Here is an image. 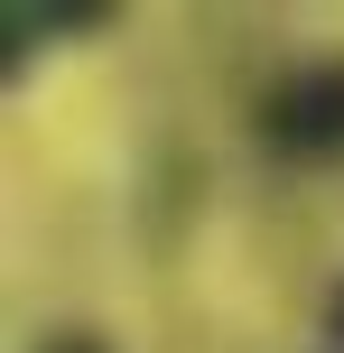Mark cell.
<instances>
[{
	"label": "cell",
	"mask_w": 344,
	"mask_h": 353,
	"mask_svg": "<svg viewBox=\"0 0 344 353\" xmlns=\"http://www.w3.org/2000/svg\"><path fill=\"white\" fill-rule=\"evenodd\" d=\"M252 140L289 168H344V56H307L252 103Z\"/></svg>",
	"instance_id": "cell-1"
},
{
	"label": "cell",
	"mask_w": 344,
	"mask_h": 353,
	"mask_svg": "<svg viewBox=\"0 0 344 353\" xmlns=\"http://www.w3.org/2000/svg\"><path fill=\"white\" fill-rule=\"evenodd\" d=\"M28 353H121V335L112 325H84V316H65V325H47Z\"/></svg>",
	"instance_id": "cell-2"
},
{
	"label": "cell",
	"mask_w": 344,
	"mask_h": 353,
	"mask_svg": "<svg viewBox=\"0 0 344 353\" xmlns=\"http://www.w3.org/2000/svg\"><path fill=\"white\" fill-rule=\"evenodd\" d=\"M316 335H326V344H335V353H344V279H335V288H326V298H316Z\"/></svg>",
	"instance_id": "cell-3"
}]
</instances>
